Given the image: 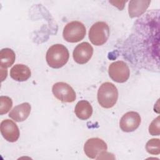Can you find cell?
Here are the masks:
<instances>
[{
    "mask_svg": "<svg viewBox=\"0 0 160 160\" xmlns=\"http://www.w3.org/2000/svg\"><path fill=\"white\" fill-rule=\"evenodd\" d=\"M69 53L64 45L56 44L51 46L46 52V59L48 64L52 68L59 69L68 61Z\"/></svg>",
    "mask_w": 160,
    "mask_h": 160,
    "instance_id": "cell-1",
    "label": "cell"
},
{
    "mask_svg": "<svg viewBox=\"0 0 160 160\" xmlns=\"http://www.w3.org/2000/svg\"><path fill=\"white\" fill-rule=\"evenodd\" d=\"M100 106L104 108L113 107L118 98V91L116 86L109 82L102 83L99 88L97 94Z\"/></svg>",
    "mask_w": 160,
    "mask_h": 160,
    "instance_id": "cell-2",
    "label": "cell"
},
{
    "mask_svg": "<svg viewBox=\"0 0 160 160\" xmlns=\"http://www.w3.org/2000/svg\"><path fill=\"white\" fill-rule=\"evenodd\" d=\"M110 30L107 23L103 21L95 22L89 31V39L95 46H101L108 39Z\"/></svg>",
    "mask_w": 160,
    "mask_h": 160,
    "instance_id": "cell-3",
    "label": "cell"
},
{
    "mask_svg": "<svg viewBox=\"0 0 160 160\" xmlns=\"http://www.w3.org/2000/svg\"><path fill=\"white\" fill-rule=\"evenodd\" d=\"M86 33L85 26L81 22L74 21L64 28L63 38L69 42H77L84 39Z\"/></svg>",
    "mask_w": 160,
    "mask_h": 160,
    "instance_id": "cell-4",
    "label": "cell"
},
{
    "mask_svg": "<svg viewBox=\"0 0 160 160\" xmlns=\"http://www.w3.org/2000/svg\"><path fill=\"white\" fill-rule=\"evenodd\" d=\"M107 149V144L98 138H92L88 139L84 146L85 154L91 159H99L100 156L106 153Z\"/></svg>",
    "mask_w": 160,
    "mask_h": 160,
    "instance_id": "cell-5",
    "label": "cell"
},
{
    "mask_svg": "<svg viewBox=\"0 0 160 160\" xmlns=\"http://www.w3.org/2000/svg\"><path fill=\"white\" fill-rule=\"evenodd\" d=\"M109 77L114 81L123 83L127 81L130 76V70L127 64L122 61L112 62L108 68Z\"/></svg>",
    "mask_w": 160,
    "mask_h": 160,
    "instance_id": "cell-6",
    "label": "cell"
},
{
    "mask_svg": "<svg viewBox=\"0 0 160 160\" xmlns=\"http://www.w3.org/2000/svg\"><path fill=\"white\" fill-rule=\"evenodd\" d=\"M54 96L64 102H72L76 98V92L72 88L64 82H58L52 87Z\"/></svg>",
    "mask_w": 160,
    "mask_h": 160,
    "instance_id": "cell-7",
    "label": "cell"
},
{
    "mask_svg": "<svg viewBox=\"0 0 160 160\" xmlns=\"http://www.w3.org/2000/svg\"><path fill=\"white\" fill-rule=\"evenodd\" d=\"M141 121V116L137 112L129 111L121 117L119 126L124 132H132L138 128Z\"/></svg>",
    "mask_w": 160,
    "mask_h": 160,
    "instance_id": "cell-8",
    "label": "cell"
},
{
    "mask_svg": "<svg viewBox=\"0 0 160 160\" xmlns=\"http://www.w3.org/2000/svg\"><path fill=\"white\" fill-rule=\"evenodd\" d=\"M93 54V48L88 42H82L74 48L72 57L76 62L79 64L87 63L91 58Z\"/></svg>",
    "mask_w": 160,
    "mask_h": 160,
    "instance_id": "cell-9",
    "label": "cell"
},
{
    "mask_svg": "<svg viewBox=\"0 0 160 160\" xmlns=\"http://www.w3.org/2000/svg\"><path fill=\"white\" fill-rule=\"evenodd\" d=\"M0 129L2 137L8 142H16L19 138V129L12 120L8 119L3 120L1 122Z\"/></svg>",
    "mask_w": 160,
    "mask_h": 160,
    "instance_id": "cell-10",
    "label": "cell"
},
{
    "mask_svg": "<svg viewBox=\"0 0 160 160\" xmlns=\"http://www.w3.org/2000/svg\"><path fill=\"white\" fill-rule=\"evenodd\" d=\"M31 105L28 102H23L15 106L9 112V117L16 122L25 121L30 114Z\"/></svg>",
    "mask_w": 160,
    "mask_h": 160,
    "instance_id": "cell-11",
    "label": "cell"
},
{
    "mask_svg": "<svg viewBox=\"0 0 160 160\" xmlns=\"http://www.w3.org/2000/svg\"><path fill=\"white\" fill-rule=\"evenodd\" d=\"M31 72L30 69L22 64L14 65L10 71V76L16 81H25L31 77Z\"/></svg>",
    "mask_w": 160,
    "mask_h": 160,
    "instance_id": "cell-12",
    "label": "cell"
},
{
    "mask_svg": "<svg viewBox=\"0 0 160 160\" xmlns=\"http://www.w3.org/2000/svg\"><path fill=\"white\" fill-rule=\"evenodd\" d=\"M150 1H131L128 5V12L131 18L141 16L149 7Z\"/></svg>",
    "mask_w": 160,
    "mask_h": 160,
    "instance_id": "cell-13",
    "label": "cell"
},
{
    "mask_svg": "<svg viewBox=\"0 0 160 160\" xmlns=\"http://www.w3.org/2000/svg\"><path fill=\"white\" fill-rule=\"evenodd\" d=\"M74 112L79 119L86 120L91 116L92 114V108L88 101L81 100L78 101L76 104Z\"/></svg>",
    "mask_w": 160,
    "mask_h": 160,
    "instance_id": "cell-14",
    "label": "cell"
},
{
    "mask_svg": "<svg viewBox=\"0 0 160 160\" xmlns=\"http://www.w3.org/2000/svg\"><path fill=\"white\" fill-rule=\"evenodd\" d=\"M16 56L14 52L9 48H4L0 52V66L1 68L7 69L11 66L14 62Z\"/></svg>",
    "mask_w": 160,
    "mask_h": 160,
    "instance_id": "cell-15",
    "label": "cell"
},
{
    "mask_svg": "<svg viewBox=\"0 0 160 160\" xmlns=\"http://www.w3.org/2000/svg\"><path fill=\"white\" fill-rule=\"evenodd\" d=\"M146 150L151 154H159L160 153L159 139L158 138H153L149 140L146 144Z\"/></svg>",
    "mask_w": 160,
    "mask_h": 160,
    "instance_id": "cell-16",
    "label": "cell"
},
{
    "mask_svg": "<svg viewBox=\"0 0 160 160\" xmlns=\"http://www.w3.org/2000/svg\"><path fill=\"white\" fill-rule=\"evenodd\" d=\"M12 99L8 96L0 97V114L3 115L6 114L12 108Z\"/></svg>",
    "mask_w": 160,
    "mask_h": 160,
    "instance_id": "cell-17",
    "label": "cell"
},
{
    "mask_svg": "<svg viewBox=\"0 0 160 160\" xmlns=\"http://www.w3.org/2000/svg\"><path fill=\"white\" fill-rule=\"evenodd\" d=\"M149 132L152 136L159 135V116L154 119L149 126Z\"/></svg>",
    "mask_w": 160,
    "mask_h": 160,
    "instance_id": "cell-18",
    "label": "cell"
}]
</instances>
